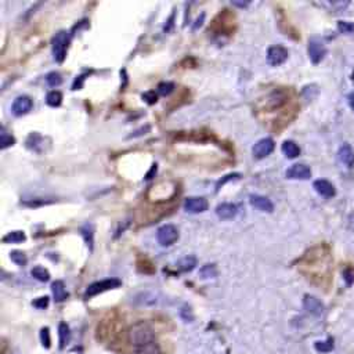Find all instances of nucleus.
I'll use <instances>...</instances> for the list:
<instances>
[{
    "instance_id": "423d86ee",
    "label": "nucleus",
    "mask_w": 354,
    "mask_h": 354,
    "mask_svg": "<svg viewBox=\"0 0 354 354\" xmlns=\"http://www.w3.org/2000/svg\"><path fill=\"white\" fill-rule=\"evenodd\" d=\"M288 58V50L282 46H271L267 50V61L273 67H278L285 63Z\"/></svg>"
},
{
    "instance_id": "dca6fc26",
    "label": "nucleus",
    "mask_w": 354,
    "mask_h": 354,
    "mask_svg": "<svg viewBox=\"0 0 354 354\" xmlns=\"http://www.w3.org/2000/svg\"><path fill=\"white\" fill-rule=\"evenodd\" d=\"M53 296H54V300L56 302H64L67 300L68 292L65 289V285H64L63 281H54L52 285Z\"/></svg>"
},
{
    "instance_id": "1a4fd4ad",
    "label": "nucleus",
    "mask_w": 354,
    "mask_h": 354,
    "mask_svg": "<svg viewBox=\"0 0 354 354\" xmlns=\"http://www.w3.org/2000/svg\"><path fill=\"white\" fill-rule=\"evenodd\" d=\"M184 209L188 213H202L208 209V201L202 197H190L184 202Z\"/></svg>"
},
{
    "instance_id": "f8f14e48",
    "label": "nucleus",
    "mask_w": 354,
    "mask_h": 354,
    "mask_svg": "<svg viewBox=\"0 0 354 354\" xmlns=\"http://www.w3.org/2000/svg\"><path fill=\"white\" fill-rule=\"evenodd\" d=\"M249 202L252 206H255L256 209H259L261 212H267V213H271L274 210V205L271 203V201L266 197H261V195H250Z\"/></svg>"
},
{
    "instance_id": "f3484780",
    "label": "nucleus",
    "mask_w": 354,
    "mask_h": 354,
    "mask_svg": "<svg viewBox=\"0 0 354 354\" xmlns=\"http://www.w3.org/2000/svg\"><path fill=\"white\" fill-rule=\"evenodd\" d=\"M282 152L285 154L287 158L293 159V158H297V156L300 155V148H299L296 143L287 140L282 143Z\"/></svg>"
},
{
    "instance_id": "473e14b6",
    "label": "nucleus",
    "mask_w": 354,
    "mask_h": 354,
    "mask_svg": "<svg viewBox=\"0 0 354 354\" xmlns=\"http://www.w3.org/2000/svg\"><path fill=\"white\" fill-rule=\"evenodd\" d=\"M32 304H33L36 308H46L47 306H49V297L47 296L37 297L36 300L32 303Z\"/></svg>"
},
{
    "instance_id": "4468645a",
    "label": "nucleus",
    "mask_w": 354,
    "mask_h": 354,
    "mask_svg": "<svg viewBox=\"0 0 354 354\" xmlns=\"http://www.w3.org/2000/svg\"><path fill=\"white\" fill-rule=\"evenodd\" d=\"M314 188L320 195H323L325 198H332L335 195V187L327 180H316L314 182Z\"/></svg>"
},
{
    "instance_id": "c756f323",
    "label": "nucleus",
    "mask_w": 354,
    "mask_h": 354,
    "mask_svg": "<svg viewBox=\"0 0 354 354\" xmlns=\"http://www.w3.org/2000/svg\"><path fill=\"white\" fill-rule=\"evenodd\" d=\"M338 28L342 33H354V22L339 21Z\"/></svg>"
},
{
    "instance_id": "412c9836",
    "label": "nucleus",
    "mask_w": 354,
    "mask_h": 354,
    "mask_svg": "<svg viewBox=\"0 0 354 354\" xmlns=\"http://www.w3.org/2000/svg\"><path fill=\"white\" fill-rule=\"evenodd\" d=\"M46 103L50 107H60L61 103H63V94L57 92V90H53L50 93L47 94L46 97Z\"/></svg>"
},
{
    "instance_id": "aec40b11",
    "label": "nucleus",
    "mask_w": 354,
    "mask_h": 354,
    "mask_svg": "<svg viewBox=\"0 0 354 354\" xmlns=\"http://www.w3.org/2000/svg\"><path fill=\"white\" fill-rule=\"evenodd\" d=\"M179 269L182 271H191L197 266V257L195 256H186L179 261Z\"/></svg>"
},
{
    "instance_id": "2f4dec72",
    "label": "nucleus",
    "mask_w": 354,
    "mask_h": 354,
    "mask_svg": "<svg viewBox=\"0 0 354 354\" xmlns=\"http://www.w3.org/2000/svg\"><path fill=\"white\" fill-rule=\"evenodd\" d=\"M201 274H202V277H205V278L214 277L216 276V269H214L213 264H206L202 270H201Z\"/></svg>"
},
{
    "instance_id": "0eeeda50",
    "label": "nucleus",
    "mask_w": 354,
    "mask_h": 354,
    "mask_svg": "<svg viewBox=\"0 0 354 354\" xmlns=\"http://www.w3.org/2000/svg\"><path fill=\"white\" fill-rule=\"evenodd\" d=\"M33 107V101H32L31 97L28 96H20L14 100V103L11 105V112L16 116H22V115H26L29 111L32 110Z\"/></svg>"
},
{
    "instance_id": "6ab92c4d",
    "label": "nucleus",
    "mask_w": 354,
    "mask_h": 354,
    "mask_svg": "<svg viewBox=\"0 0 354 354\" xmlns=\"http://www.w3.org/2000/svg\"><path fill=\"white\" fill-rule=\"evenodd\" d=\"M80 233H82V235H83L84 241H86V244H87V246L90 248V249H93V238H94V227L93 224L90 223H86L80 229Z\"/></svg>"
},
{
    "instance_id": "9b49d317",
    "label": "nucleus",
    "mask_w": 354,
    "mask_h": 354,
    "mask_svg": "<svg viewBox=\"0 0 354 354\" xmlns=\"http://www.w3.org/2000/svg\"><path fill=\"white\" fill-rule=\"evenodd\" d=\"M303 306H304V308H306L310 314L316 316V317L321 316L324 313L323 303L320 302L317 297L312 296V295H306V296H304V299H303Z\"/></svg>"
},
{
    "instance_id": "9d476101",
    "label": "nucleus",
    "mask_w": 354,
    "mask_h": 354,
    "mask_svg": "<svg viewBox=\"0 0 354 354\" xmlns=\"http://www.w3.org/2000/svg\"><path fill=\"white\" fill-rule=\"evenodd\" d=\"M285 174L288 179H292V180H308L312 177V170L303 163H296V165H292Z\"/></svg>"
},
{
    "instance_id": "c9c22d12",
    "label": "nucleus",
    "mask_w": 354,
    "mask_h": 354,
    "mask_svg": "<svg viewBox=\"0 0 354 354\" xmlns=\"http://www.w3.org/2000/svg\"><path fill=\"white\" fill-rule=\"evenodd\" d=\"M349 103H350V107H351V110L354 111V93H351L349 96Z\"/></svg>"
},
{
    "instance_id": "7c9ffc66",
    "label": "nucleus",
    "mask_w": 354,
    "mask_h": 354,
    "mask_svg": "<svg viewBox=\"0 0 354 354\" xmlns=\"http://www.w3.org/2000/svg\"><path fill=\"white\" fill-rule=\"evenodd\" d=\"M40 340H42L43 346L49 349L50 347V343H52V339H50V332H49V328H43L40 331Z\"/></svg>"
},
{
    "instance_id": "20e7f679",
    "label": "nucleus",
    "mask_w": 354,
    "mask_h": 354,
    "mask_svg": "<svg viewBox=\"0 0 354 354\" xmlns=\"http://www.w3.org/2000/svg\"><path fill=\"white\" fill-rule=\"evenodd\" d=\"M156 238L162 246H170L179 240V231L173 224H165L158 230Z\"/></svg>"
},
{
    "instance_id": "cd10ccee",
    "label": "nucleus",
    "mask_w": 354,
    "mask_h": 354,
    "mask_svg": "<svg viewBox=\"0 0 354 354\" xmlns=\"http://www.w3.org/2000/svg\"><path fill=\"white\" fill-rule=\"evenodd\" d=\"M10 257H11V260L18 266H25L26 261H28L26 256L24 255L22 252H20V250H13V252L10 253Z\"/></svg>"
},
{
    "instance_id": "a878e982",
    "label": "nucleus",
    "mask_w": 354,
    "mask_h": 354,
    "mask_svg": "<svg viewBox=\"0 0 354 354\" xmlns=\"http://www.w3.org/2000/svg\"><path fill=\"white\" fill-rule=\"evenodd\" d=\"M46 82L49 86L56 87V86H60V84L63 83V78H61V75H60L58 72H50V73H47Z\"/></svg>"
},
{
    "instance_id": "e433bc0d",
    "label": "nucleus",
    "mask_w": 354,
    "mask_h": 354,
    "mask_svg": "<svg viewBox=\"0 0 354 354\" xmlns=\"http://www.w3.org/2000/svg\"><path fill=\"white\" fill-rule=\"evenodd\" d=\"M351 80H353V84H354V71H353V75H351Z\"/></svg>"
},
{
    "instance_id": "4be33fe9",
    "label": "nucleus",
    "mask_w": 354,
    "mask_h": 354,
    "mask_svg": "<svg viewBox=\"0 0 354 354\" xmlns=\"http://www.w3.org/2000/svg\"><path fill=\"white\" fill-rule=\"evenodd\" d=\"M31 274L33 278H36L37 281L40 282H46L50 280V274H49V271L46 270V269H43V267H35V269H32Z\"/></svg>"
},
{
    "instance_id": "72a5a7b5",
    "label": "nucleus",
    "mask_w": 354,
    "mask_h": 354,
    "mask_svg": "<svg viewBox=\"0 0 354 354\" xmlns=\"http://www.w3.org/2000/svg\"><path fill=\"white\" fill-rule=\"evenodd\" d=\"M143 99L146 100L148 104H155L158 101V96H156L155 92H147V93L143 94Z\"/></svg>"
},
{
    "instance_id": "7ed1b4c3",
    "label": "nucleus",
    "mask_w": 354,
    "mask_h": 354,
    "mask_svg": "<svg viewBox=\"0 0 354 354\" xmlns=\"http://www.w3.org/2000/svg\"><path fill=\"white\" fill-rule=\"evenodd\" d=\"M120 284H122V282H120L119 280H116V278H108V280H103V281L94 282V284H92V285H88V288L86 289V292H84V297L88 299V297L99 295V293H101V292L115 289V288L120 287Z\"/></svg>"
},
{
    "instance_id": "2eb2a0df",
    "label": "nucleus",
    "mask_w": 354,
    "mask_h": 354,
    "mask_svg": "<svg viewBox=\"0 0 354 354\" xmlns=\"http://www.w3.org/2000/svg\"><path fill=\"white\" fill-rule=\"evenodd\" d=\"M339 159L343 162L347 167H353L354 165V150L349 144H344L339 150Z\"/></svg>"
},
{
    "instance_id": "bb28decb",
    "label": "nucleus",
    "mask_w": 354,
    "mask_h": 354,
    "mask_svg": "<svg viewBox=\"0 0 354 354\" xmlns=\"http://www.w3.org/2000/svg\"><path fill=\"white\" fill-rule=\"evenodd\" d=\"M14 143H16L14 137H11V136L7 135L5 130H2V135H0V148H2V150H5V148H7V147L13 146Z\"/></svg>"
},
{
    "instance_id": "c85d7f7f",
    "label": "nucleus",
    "mask_w": 354,
    "mask_h": 354,
    "mask_svg": "<svg viewBox=\"0 0 354 354\" xmlns=\"http://www.w3.org/2000/svg\"><path fill=\"white\" fill-rule=\"evenodd\" d=\"M174 90V83L172 82H162L158 84V93L161 96H169Z\"/></svg>"
},
{
    "instance_id": "a211bd4d",
    "label": "nucleus",
    "mask_w": 354,
    "mask_h": 354,
    "mask_svg": "<svg viewBox=\"0 0 354 354\" xmlns=\"http://www.w3.org/2000/svg\"><path fill=\"white\" fill-rule=\"evenodd\" d=\"M26 240L25 233L24 231H11L9 234H6L3 237V242L5 244H18V242H24Z\"/></svg>"
},
{
    "instance_id": "f704fd0d",
    "label": "nucleus",
    "mask_w": 354,
    "mask_h": 354,
    "mask_svg": "<svg viewBox=\"0 0 354 354\" xmlns=\"http://www.w3.org/2000/svg\"><path fill=\"white\" fill-rule=\"evenodd\" d=\"M344 280H346V284H347V285H351V284H353L354 274L351 269H346V270H344Z\"/></svg>"
},
{
    "instance_id": "f03ea898",
    "label": "nucleus",
    "mask_w": 354,
    "mask_h": 354,
    "mask_svg": "<svg viewBox=\"0 0 354 354\" xmlns=\"http://www.w3.org/2000/svg\"><path fill=\"white\" fill-rule=\"evenodd\" d=\"M68 45H69V35L67 31H60L53 37V54L54 60L58 63H63L67 56Z\"/></svg>"
},
{
    "instance_id": "f257e3e1",
    "label": "nucleus",
    "mask_w": 354,
    "mask_h": 354,
    "mask_svg": "<svg viewBox=\"0 0 354 354\" xmlns=\"http://www.w3.org/2000/svg\"><path fill=\"white\" fill-rule=\"evenodd\" d=\"M127 339L133 346L141 347L152 342H155V333L154 329L147 323H137L131 325L129 332H127Z\"/></svg>"
},
{
    "instance_id": "b1692460",
    "label": "nucleus",
    "mask_w": 354,
    "mask_h": 354,
    "mask_svg": "<svg viewBox=\"0 0 354 354\" xmlns=\"http://www.w3.org/2000/svg\"><path fill=\"white\" fill-rule=\"evenodd\" d=\"M60 347L63 349L64 346L69 342V338H71V333H69V328H68L67 324L61 323L60 324Z\"/></svg>"
},
{
    "instance_id": "393cba45",
    "label": "nucleus",
    "mask_w": 354,
    "mask_h": 354,
    "mask_svg": "<svg viewBox=\"0 0 354 354\" xmlns=\"http://www.w3.org/2000/svg\"><path fill=\"white\" fill-rule=\"evenodd\" d=\"M314 347H316V350L320 351V353H329V351H332L333 349L332 339L324 340V342H321V340H320V342H316Z\"/></svg>"
},
{
    "instance_id": "39448f33",
    "label": "nucleus",
    "mask_w": 354,
    "mask_h": 354,
    "mask_svg": "<svg viewBox=\"0 0 354 354\" xmlns=\"http://www.w3.org/2000/svg\"><path fill=\"white\" fill-rule=\"evenodd\" d=\"M325 54H327V49H325L323 40L320 37H312L310 42H308V56H310L312 63H321L323 58L325 57Z\"/></svg>"
},
{
    "instance_id": "5701e85b",
    "label": "nucleus",
    "mask_w": 354,
    "mask_h": 354,
    "mask_svg": "<svg viewBox=\"0 0 354 354\" xmlns=\"http://www.w3.org/2000/svg\"><path fill=\"white\" fill-rule=\"evenodd\" d=\"M136 354H162L159 346L152 342L150 344H146V346H141V347H137L136 350Z\"/></svg>"
},
{
    "instance_id": "ddd939ff",
    "label": "nucleus",
    "mask_w": 354,
    "mask_h": 354,
    "mask_svg": "<svg viewBox=\"0 0 354 354\" xmlns=\"http://www.w3.org/2000/svg\"><path fill=\"white\" fill-rule=\"evenodd\" d=\"M237 212H238V209H237L234 203H220L219 206L216 208V214L223 220L233 219L237 214Z\"/></svg>"
},
{
    "instance_id": "6e6552de",
    "label": "nucleus",
    "mask_w": 354,
    "mask_h": 354,
    "mask_svg": "<svg viewBox=\"0 0 354 354\" xmlns=\"http://www.w3.org/2000/svg\"><path fill=\"white\" fill-rule=\"evenodd\" d=\"M253 155L257 158V159H263L266 156H269L271 152L274 151V141L266 137V139H261L256 143L253 146Z\"/></svg>"
}]
</instances>
